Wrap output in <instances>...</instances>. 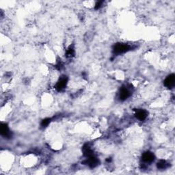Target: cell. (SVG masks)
I'll use <instances>...</instances> for the list:
<instances>
[{"label": "cell", "mask_w": 175, "mask_h": 175, "mask_svg": "<svg viewBox=\"0 0 175 175\" xmlns=\"http://www.w3.org/2000/svg\"><path fill=\"white\" fill-rule=\"evenodd\" d=\"M130 49V47L127 44L124 43H117L114 47V53L116 54H121L128 51Z\"/></svg>", "instance_id": "cell-1"}, {"label": "cell", "mask_w": 175, "mask_h": 175, "mask_svg": "<svg viewBox=\"0 0 175 175\" xmlns=\"http://www.w3.org/2000/svg\"><path fill=\"white\" fill-rule=\"evenodd\" d=\"M68 82V78L66 76L62 77L61 78H60V80H58L56 85V89L58 90V91H61V90H64L67 86Z\"/></svg>", "instance_id": "cell-2"}, {"label": "cell", "mask_w": 175, "mask_h": 175, "mask_svg": "<svg viewBox=\"0 0 175 175\" xmlns=\"http://www.w3.org/2000/svg\"><path fill=\"white\" fill-rule=\"evenodd\" d=\"M164 85L168 88H172L175 85V75L171 74L167 77L164 81Z\"/></svg>", "instance_id": "cell-3"}, {"label": "cell", "mask_w": 175, "mask_h": 175, "mask_svg": "<svg viewBox=\"0 0 175 175\" xmlns=\"http://www.w3.org/2000/svg\"><path fill=\"white\" fill-rule=\"evenodd\" d=\"M87 158L88 159L86 161V162L90 167H91V168H95V167H96L98 164H99V160H98L97 158L94 155Z\"/></svg>", "instance_id": "cell-4"}, {"label": "cell", "mask_w": 175, "mask_h": 175, "mask_svg": "<svg viewBox=\"0 0 175 175\" xmlns=\"http://www.w3.org/2000/svg\"><path fill=\"white\" fill-rule=\"evenodd\" d=\"M155 159V155H153V153L151 152H146L143 154L142 155V160L144 162L146 163H150L154 161Z\"/></svg>", "instance_id": "cell-5"}, {"label": "cell", "mask_w": 175, "mask_h": 175, "mask_svg": "<svg viewBox=\"0 0 175 175\" xmlns=\"http://www.w3.org/2000/svg\"><path fill=\"white\" fill-rule=\"evenodd\" d=\"M130 96V92L126 88H122L120 90L119 99L121 101H125Z\"/></svg>", "instance_id": "cell-6"}, {"label": "cell", "mask_w": 175, "mask_h": 175, "mask_svg": "<svg viewBox=\"0 0 175 175\" xmlns=\"http://www.w3.org/2000/svg\"><path fill=\"white\" fill-rule=\"evenodd\" d=\"M0 131H1V135H3V136L6 137V138H8V137L10 136V130H9L8 126L6 124H1Z\"/></svg>", "instance_id": "cell-7"}, {"label": "cell", "mask_w": 175, "mask_h": 175, "mask_svg": "<svg viewBox=\"0 0 175 175\" xmlns=\"http://www.w3.org/2000/svg\"><path fill=\"white\" fill-rule=\"evenodd\" d=\"M135 117L140 120H145L147 117V112L144 110H138L135 113Z\"/></svg>", "instance_id": "cell-8"}, {"label": "cell", "mask_w": 175, "mask_h": 175, "mask_svg": "<svg viewBox=\"0 0 175 175\" xmlns=\"http://www.w3.org/2000/svg\"><path fill=\"white\" fill-rule=\"evenodd\" d=\"M83 152H84V155H85L86 157H89L90 156L94 155L93 150L88 145H85L83 147Z\"/></svg>", "instance_id": "cell-9"}, {"label": "cell", "mask_w": 175, "mask_h": 175, "mask_svg": "<svg viewBox=\"0 0 175 175\" xmlns=\"http://www.w3.org/2000/svg\"><path fill=\"white\" fill-rule=\"evenodd\" d=\"M157 168L159 169H165L168 167V164H167L166 161L164 160H160L157 164Z\"/></svg>", "instance_id": "cell-10"}, {"label": "cell", "mask_w": 175, "mask_h": 175, "mask_svg": "<svg viewBox=\"0 0 175 175\" xmlns=\"http://www.w3.org/2000/svg\"><path fill=\"white\" fill-rule=\"evenodd\" d=\"M74 54H75V51H74V49H73V47H70L69 49H68L67 51V57H73V56H74Z\"/></svg>", "instance_id": "cell-11"}, {"label": "cell", "mask_w": 175, "mask_h": 175, "mask_svg": "<svg viewBox=\"0 0 175 175\" xmlns=\"http://www.w3.org/2000/svg\"><path fill=\"white\" fill-rule=\"evenodd\" d=\"M51 122V119L50 118H45V119L43 120L42 122H41V127H47L49 124V123Z\"/></svg>", "instance_id": "cell-12"}, {"label": "cell", "mask_w": 175, "mask_h": 175, "mask_svg": "<svg viewBox=\"0 0 175 175\" xmlns=\"http://www.w3.org/2000/svg\"><path fill=\"white\" fill-rule=\"evenodd\" d=\"M102 3H103V1H99V2H97V3H96V5H95L96 10H98L99 8H100L101 5H102Z\"/></svg>", "instance_id": "cell-13"}]
</instances>
